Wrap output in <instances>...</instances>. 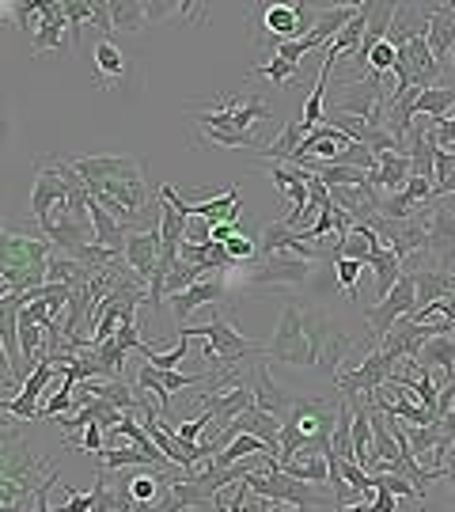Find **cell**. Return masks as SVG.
Instances as JSON below:
<instances>
[{"label": "cell", "mask_w": 455, "mask_h": 512, "mask_svg": "<svg viewBox=\"0 0 455 512\" xmlns=\"http://www.w3.org/2000/svg\"><path fill=\"white\" fill-rule=\"evenodd\" d=\"M346 349L349 338L342 334L338 323H330V315L285 304L281 323H277L273 338L266 342V361H281V365L296 368H319L323 376L338 380Z\"/></svg>", "instance_id": "1"}, {"label": "cell", "mask_w": 455, "mask_h": 512, "mask_svg": "<svg viewBox=\"0 0 455 512\" xmlns=\"http://www.w3.org/2000/svg\"><path fill=\"white\" fill-rule=\"evenodd\" d=\"M4 262H0V277H4V293H31L38 285L50 281V258H54V243L46 236H16L4 232Z\"/></svg>", "instance_id": "2"}, {"label": "cell", "mask_w": 455, "mask_h": 512, "mask_svg": "<svg viewBox=\"0 0 455 512\" xmlns=\"http://www.w3.org/2000/svg\"><path fill=\"white\" fill-rule=\"evenodd\" d=\"M179 334H190V338L201 334V338H205L201 357H205V361H217V368H232L236 361H262V357H266V346L243 338L224 315H213L205 327H182Z\"/></svg>", "instance_id": "3"}, {"label": "cell", "mask_w": 455, "mask_h": 512, "mask_svg": "<svg viewBox=\"0 0 455 512\" xmlns=\"http://www.w3.org/2000/svg\"><path fill=\"white\" fill-rule=\"evenodd\" d=\"M247 490L258 497H273L281 505H292V509H315V505H338L334 494H319L315 482H300V478L285 475L281 467H270V471H251L243 478Z\"/></svg>", "instance_id": "4"}, {"label": "cell", "mask_w": 455, "mask_h": 512, "mask_svg": "<svg viewBox=\"0 0 455 512\" xmlns=\"http://www.w3.org/2000/svg\"><path fill=\"white\" fill-rule=\"evenodd\" d=\"M270 118V107L258 99V95H217V107L213 110H201L194 114V122L201 129H232V133H255L258 122Z\"/></svg>", "instance_id": "5"}, {"label": "cell", "mask_w": 455, "mask_h": 512, "mask_svg": "<svg viewBox=\"0 0 455 512\" xmlns=\"http://www.w3.org/2000/svg\"><path fill=\"white\" fill-rule=\"evenodd\" d=\"M414 311H418V285H414V274H402L387 300L364 308V323L372 327V342L368 346H383V338L399 327L406 315H414Z\"/></svg>", "instance_id": "6"}, {"label": "cell", "mask_w": 455, "mask_h": 512, "mask_svg": "<svg viewBox=\"0 0 455 512\" xmlns=\"http://www.w3.org/2000/svg\"><path fill=\"white\" fill-rule=\"evenodd\" d=\"M395 357L387 353V349H368V357H364L357 368H349V372H338V380H334V387L346 395V399H357V395H376L380 387H387L391 380H395Z\"/></svg>", "instance_id": "7"}, {"label": "cell", "mask_w": 455, "mask_h": 512, "mask_svg": "<svg viewBox=\"0 0 455 512\" xmlns=\"http://www.w3.org/2000/svg\"><path fill=\"white\" fill-rule=\"evenodd\" d=\"M54 209H69V186L61 179V171L57 164L50 160H38L35 167V190H31V217L38 220V228H42V236H50L54 232Z\"/></svg>", "instance_id": "8"}, {"label": "cell", "mask_w": 455, "mask_h": 512, "mask_svg": "<svg viewBox=\"0 0 455 512\" xmlns=\"http://www.w3.org/2000/svg\"><path fill=\"white\" fill-rule=\"evenodd\" d=\"M57 376V361L50 357V353H42L38 357L35 372L23 380V387H19V395H8L4 403H0V410H4V418H16V421H38L42 418V406H38V399H42V391L54 384Z\"/></svg>", "instance_id": "9"}, {"label": "cell", "mask_w": 455, "mask_h": 512, "mask_svg": "<svg viewBox=\"0 0 455 512\" xmlns=\"http://www.w3.org/2000/svg\"><path fill=\"white\" fill-rule=\"evenodd\" d=\"M27 308V300L19 293L0 296V346H4V384L16 387L23 376H31L23 368V349H19V311Z\"/></svg>", "instance_id": "10"}, {"label": "cell", "mask_w": 455, "mask_h": 512, "mask_svg": "<svg viewBox=\"0 0 455 512\" xmlns=\"http://www.w3.org/2000/svg\"><path fill=\"white\" fill-rule=\"evenodd\" d=\"M311 277L308 258H289V255H273L262 258L251 266V274L243 277L251 289H300Z\"/></svg>", "instance_id": "11"}, {"label": "cell", "mask_w": 455, "mask_h": 512, "mask_svg": "<svg viewBox=\"0 0 455 512\" xmlns=\"http://www.w3.org/2000/svg\"><path fill=\"white\" fill-rule=\"evenodd\" d=\"M76 167V175L88 186L95 183H110V179H141L145 175V164L137 156H126V152H99V156H80V160H69Z\"/></svg>", "instance_id": "12"}, {"label": "cell", "mask_w": 455, "mask_h": 512, "mask_svg": "<svg viewBox=\"0 0 455 512\" xmlns=\"http://www.w3.org/2000/svg\"><path fill=\"white\" fill-rule=\"evenodd\" d=\"M201 384H217V372H198V376H182V372H164V368L145 365L137 368V391H156L160 399V414H171V395L182 391V387H201Z\"/></svg>", "instance_id": "13"}, {"label": "cell", "mask_w": 455, "mask_h": 512, "mask_svg": "<svg viewBox=\"0 0 455 512\" xmlns=\"http://www.w3.org/2000/svg\"><path fill=\"white\" fill-rule=\"evenodd\" d=\"M315 19L319 12H311L304 4H270L266 12H262V31L273 35L277 42H292V38H308L311 27H315Z\"/></svg>", "instance_id": "14"}, {"label": "cell", "mask_w": 455, "mask_h": 512, "mask_svg": "<svg viewBox=\"0 0 455 512\" xmlns=\"http://www.w3.org/2000/svg\"><path fill=\"white\" fill-rule=\"evenodd\" d=\"M258 255H262V258L296 255V258H308V262H315V258H327L319 247H315V243H308V239H304V232L289 228L285 220H273V224H266V228L258 232Z\"/></svg>", "instance_id": "15"}, {"label": "cell", "mask_w": 455, "mask_h": 512, "mask_svg": "<svg viewBox=\"0 0 455 512\" xmlns=\"http://www.w3.org/2000/svg\"><path fill=\"white\" fill-rule=\"evenodd\" d=\"M160 247H164V239H160V224L141 228V232H133V236H129L126 266L133 270L137 281H152V270H156V262H160Z\"/></svg>", "instance_id": "16"}, {"label": "cell", "mask_w": 455, "mask_h": 512, "mask_svg": "<svg viewBox=\"0 0 455 512\" xmlns=\"http://www.w3.org/2000/svg\"><path fill=\"white\" fill-rule=\"evenodd\" d=\"M429 255L440 262V270L455 262V209L444 202H433L429 213Z\"/></svg>", "instance_id": "17"}, {"label": "cell", "mask_w": 455, "mask_h": 512, "mask_svg": "<svg viewBox=\"0 0 455 512\" xmlns=\"http://www.w3.org/2000/svg\"><path fill=\"white\" fill-rule=\"evenodd\" d=\"M414 179V164H410V156L406 152H380L376 156V171H368V186L380 194H399L406 190V183Z\"/></svg>", "instance_id": "18"}, {"label": "cell", "mask_w": 455, "mask_h": 512, "mask_svg": "<svg viewBox=\"0 0 455 512\" xmlns=\"http://www.w3.org/2000/svg\"><path fill=\"white\" fill-rule=\"evenodd\" d=\"M410 372H418V376H433V368L444 372V380H455V334H437V338H429L421 353L414 361H406Z\"/></svg>", "instance_id": "19"}, {"label": "cell", "mask_w": 455, "mask_h": 512, "mask_svg": "<svg viewBox=\"0 0 455 512\" xmlns=\"http://www.w3.org/2000/svg\"><path fill=\"white\" fill-rule=\"evenodd\" d=\"M201 403H205V410H209L213 421H217V429L224 433V429H228L243 410H251V406H255V391H251L247 384H236V387H228V391H213V395H205Z\"/></svg>", "instance_id": "20"}, {"label": "cell", "mask_w": 455, "mask_h": 512, "mask_svg": "<svg viewBox=\"0 0 455 512\" xmlns=\"http://www.w3.org/2000/svg\"><path fill=\"white\" fill-rule=\"evenodd\" d=\"M65 31H69V19H65V4L61 0H42V27L31 38V54L42 57L50 50L65 46Z\"/></svg>", "instance_id": "21"}, {"label": "cell", "mask_w": 455, "mask_h": 512, "mask_svg": "<svg viewBox=\"0 0 455 512\" xmlns=\"http://www.w3.org/2000/svg\"><path fill=\"white\" fill-rule=\"evenodd\" d=\"M224 289H228V281L220 274L205 277V281H198V285H190L182 296H175V304H171V315H175V323H179V330L186 327V319L194 315L198 308H205V304H213V300H220L224 296Z\"/></svg>", "instance_id": "22"}, {"label": "cell", "mask_w": 455, "mask_h": 512, "mask_svg": "<svg viewBox=\"0 0 455 512\" xmlns=\"http://www.w3.org/2000/svg\"><path fill=\"white\" fill-rule=\"evenodd\" d=\"M429 16L433 12H425L418 4H399L395 8V23H391V31H387V42L402 50L406 42H414V38H429Z\"/></svg>", "instance_id": "23"}, {"label": "cell", "mask_w": 455, "mask_h": 512, "mask_svg": "<svg viewBox=\"0 0 455 512\" xmlns=\"http://www.w3.org/2000/svg\"><path fill=\"white\" fill-rule=\"evenodd\" d=\"M429 50H433V57L444 69L448 54L455 50V4H437L433 8V16H429Z\"/></svg>", "instance_id": "24"}, {"label": "cell", "mask_w": 455, "mask_h": 512, "mask_svg": "<svg viewBox=\"0 0 455 512\" xmlns=\"http://www.w3.org/2000/svg\"><path fill=\"white\" fill-rule=\"evenodd\" d=\"M91 202H95V198H91ZM91 228H95V243H99V247L126 255V243H129V236H133V232H129V224H122L118 217H110L99 202L91 205Z\"/></svg>", "instance_id": "25"}, {"label": "cell", "mask_w": 455, "mask_h": 512, "mask_svg": "<svg viewBox=\"0 0 455 512\" xmlns=\"http://www.w3.org/2000/svg\"><path fill=\"white\" fill-rule=\"evenodd\" d=\"M190 217H201L205 224H239L243 217V205H239V186H228L220 198L190 205Z\"/></svg>", "instance_id": "26"}, {"label": "cell", "mask_w": 455, "mask_h": 512, "mask_svg": "<svg viewBox=\"0 0 455 512\" xmlns=\"http://www.w3.org/2000/svg\"><path fill=\"white\" fill-rule=\"evenodd\" d=\"M304 137H308V126H304V118L296 114L289 126L281 129L266 148H258V152H262V156H270L273 164H289L292 156L300 152V145H304Z\"/></svg>", "instance_id": "27"}, {"label": "cell", "mask_w": 455, "mask_h": 512, "mask_svg": "<svg viewBox=\"0 0 455 512\" xmlns=\"http://www.w3.org/2000/svg\"><path fill=\"white\" fill-rule=\"evenodd\" d=\"M380 247H387V243H383V239L376 236V232H372L368 224H357V228H353V232H349V236L342 239L338 247H334V262H338V258H353V262H368V258L376 255Z\"/></svg>", "instance_id": "28"}, {"label": "cell", "mask_w": 455, "mask_h": 512, "mask_svg": "<svg viewBox=\"0 0 455 512\" xmlns=\"http://www.w3.org/2000/svg\"><path fill=\"white\" fill-rule=\"evenodd\" d=\"M414 285H418V308H429L455 293V274L452 270H418Z\"/></svg>", "instance_id": "29"}, {"label": "cell", "mask_w": 455, "mask_h": 512, "mask_svg": "<svg viewBox=\"0 0 455 512\" xmlns=\"http://www.w3.org/2000/svg\"><path fill=\"white\" fill-rule=\"evenodd\" d=\"M255 456H273L270 444H262L258 437H247V433H239L232 444H224L217 456L209 459V463H217V467H236V463H243V459H255Z\"/></svg>", "instance_id": "30"}, {"label": "cell", "mask_w": 455, "mask_h": 512, "mask_svg": "<svg viewBox=\"0 0 455 512\" xmlns=\"http://www.w3.org/2000/svg\"><path fill=\"white\" fill-rule=\"evenodd\" d=\"M281 471L300 482H330V459L327 452H300L296 459L281 463Z\"/></svg>", "instance_id": "31"}, {"label": "cell", "mask_w": 455, "mask_h": 512, "mask_svg": "<svg viewBox=\"0 0 455 512\" xmlns=\"http://www.w3.org/2000/svg\"><path fill=\"white\" fill-rule=\"evenodd\" d=\"M110 23L114 31H129V35H141L148 23V4L141 0H110Z\"/></svg>", "instance_id": "32"}, {"label": "cell", "mask_w": 455, "mask_h": 512, "mask_svg": "<svg viewBox=\"0 0 455 512\" xmlns=\"http://www.w3.org/2000/svg\"><path fill=\"white\" fill-rule=\"evenodd\" d=\"M368 266L376 270V296L380 300H387L391 296V289L399 285V277H402V258L391 251V247H380L376 255L368 258Z\"/></svg>", "instance_id": "33"}, {"label": "cell", "mask_w": 455, "mask_h": 512, "mask_svg": "<svg viewBox=\"0 0 455 512\" xmlns=\"http://www.w3.org/2000/svg\"><path fill=\"white\" fill-rule=\"evenodd\" d=\"M95 274H99V270H91V266H84V262H76V258H69V255H57L54 251V258H50V281H57V285L84 289V285L95 281Z\"/></svg>", "instance_id": "34"}, {"label": "cell", "mask_w": 455, "mask_h": 512, "mask_svg": "<svg viewBox=\"0 0 455 512\" xmlns=\"http://www.w3.org/2000/svg\"><path fill=\"white\" fill-rule=\"evenodd\" d=\"M353 456L364 471L372 467V410L361 403H353Z\"/></svg>", "instance_id": "35"}, {"label": "cell", "mask_w": 455, "mask_h": 512, "mask_svg": "<svg viewBox=\"0 0 455 512\" xmlns=\"http://www.w3.org/2000/svg\"><path fill=\"white\" fill-rule=\"evenodd\" d=\"M95 463H99V471H114V467H148V471H160L156 467V459L148 456V452H141V448H103L99 456H95Z\"/></svg>", "instance_id": "36"}, {"label": "cell", "mask_w": 455, "mask_h": 512, "mask_svg": "<svg viewBox=\"0 0 455 512\" xmlns=\"http://www.w3.org/2000/svg\"><path fill=\"white\" fill-rule=\"evenodd\" d=\"M69 19V42L73 54H84V23H95V0H61Z\"/></svg>", "instance_id": "37"}, {"label": "cell", "mask_w": 455, "mask_h": 512, "mask_svg": "<svg viewBox=\"0 0 455 512\" xmlns=\"http://www.w3.org/2000/svg\"><path fill=\"white\" fill-rule=\"evenodd\" d=\"M95 69H99V80H103V88H110L114 80H122L126 76V57H122V50L114 46V42H99L95 46Z\"/></svg>", "instance_id": "38"}, {"label": "cell", "mask_w": 455, "mask_h": 512, "mask_svg": "<svg viewBox=\"0 0 455 512\" xmlns=\"http://www.w3.org/2000/svg\"><path fill=\"white\" fill-rule=\"evenodd\" d=\"M330 452L338 459H353V463H357V456H353V406H349L346 399L338 403V421H334Z\"/></svg>", "instance_id": "39"}, {"label": "cell", "mask_w": 455, "mask_h": 512, "mask_svg": "<svg viewBox=\"0 0 455 512\" xmlns=\"http://www.w3.org/2000/svg\"><path fill=\"white\" fill-rule=\"evenodd\" d=\"M455 110V88H425L418 99V118L425 114V118H433V122H440V118H448Z\"/></svg>", "instance_id": "40"}, {"label": "cell", "mask_w": 455, "mask_h": 512, "mask_svg": "<svg viewBox=\"0 0 455 512\" xmlns=\"http://www.w3.org/2000/svg\"><path fill=\"white\" fill-rule=\"evenodd\" d=\"M42 338H46V330L31 323L23 311H19V349H23V368L31 372V365H38V357H42Z\"/></svg>", "instance_id": "41"}, {"label": "cell", "mask_w": 455, "mask_h": 512, "mask_svg": "<svg viewBox=\"0 0 455 512\" xmlns=\"http://www.w3.org/2000/svg\"><path fill=\"white\" fill-rule=\"evenodd\" d=\"M201 141L217 148H262L255 141V133H232V129H201Z\"/></svg>", "instance_id": "42"}, {"label": "cell", "mask_w": 455, "mask_h": 512, "mask_svg": "<svg viewBox=\"0 0 455 512\" xmlns=\"http://www.w3.org/2000/svg\"><path fill=\"white\" fill-rule=\"evenodd\" d=\"M122 509V490L114 494L107 482V471L95 475V486H91V509L88 512H118Z\"/></svg>", "instance_id": "43"}, {"label": "cell", "mask_w": 455, "mask_h": 512, "mask_svg": "<svg viewBox=\"0 0 455 512\" xmlns=\"http://www.w3.org/2000/svg\"><path fill=\"white\" fill-rule=\"evenodd\" d=\"M160 482H167V471H152V475H133L126 482L129 497L137 501V505H148V501H156V490H160Z\"/></svg>", "instance_id": "44"}, {"label": "cell", "mask_w": 455, "mask_h": 512, "mask_svg": "<svg viewBox=\"0 0 455 512\" xmlns=\"http://www.w3.org/2000/svg\"><path fill=\"white\" fill-rule=\"evenodd\" d=\"M76 406H80V399H76L69 387H61V391H54V395H50V403L42 406V418H38V421L69 418V414H76Z\"/></svg>", "instance_id": "45"}, {"label": "cell", "mask_w": 455, "mask_h": 512, "mask_svg": "<svg viewBox=\"0 0 455 512\" xmlns=\"http://www.w3.org/2000/svg\"><path fill=\"white\" fill-rule=\"evenodd\" d=\"M395 65H399V50L383 38L380 46L368 54V76H387V73H395Z\"/></svg>", "instance_id": "46"}, {"label": "cell", "mask_w": 455, "mask_h": 512, "mask_svg": "<svg viewBox=\"0 0 455 512\" xmlns=\"http://www.w3.org/2000/svg\"><path fill=\"white\" fill-rule=\"evenodd\" d=\"M292 73H296V65L281 61L277 54H273V61H262V65H255V69H251V76H266L273 88H285V84L292 80Z\"/></svg>", "instance_id": "47"}, {"label": "cell", "mask_w": 455, "mask_h": 512, "mask_svg": "<svg viewBox=\"0 0 455 512\" xmlns=\"http://www.w3.org/2000/svg\"><path fill=\"white\" fill-rule=\"evenodd\" d=\"M186 349H190V334H179V346L171 349V353H148V365L152 368H164V372H175V368L186 361Z\"/></svg>", "instance_id": "48"}, {"label": "cell", "mask_w": 455, "mask_h": 512, "mask_svg": "<svg viewBox=\"0 0 455 512\" xmlns=\"http://www.w3.org/2000/svg\"><path fill=\"white\" fill-rule=\"evenodd\" d=\"M334 270H338V289H346L349 300H357V281H361L364 262H353V258H338V262H334Z\"/></svg>", "instance_id": "49"}, {"label": "cell", "mask_w": 455, "mask_h": 512, "mask_svg": "<svg viewBox=\"0 0 455 512\" xmlns=\"http://www.w3.org/2000/svg\"><path fill=\"white\" fill-rule=\"evenodd\" d=\"M228 255H232V262H255L258 258V239H251L247 232H239V236H232L228 243Z\"/></svg>", "instance_id": "50"}, {"label": "cell", "mask_w": 455, "mask_h": 512, "mask_svg": "<svg viewBox=\"0 0 455 512\" xmlns=\"http://www.w3.org/2000/svg\"><path fill=\"white\" fill-rule=\"evenodd\" d=\"M114 342H118L122 349H129V353H133V349H137V353H145V357L152 353V346L141 342V327H137V323H122L118 334H114Z\"/></svg>", "instance_id": "51"}, {"label": "cell", "mask_w": 455, "mask_h": 512, "mask_svg": "<svg viewBox=\"0 0 455 512\" xmlns=\"http://www.w3.org/2000/svg\"><path fill=\"white\" fill-rule=\"evenodd\" d=\"M372 482L383 486V490H391L395 497H421L418 486H414V482H406V478H399V475H372Z\"/></svg>", "instance_id": "52"}, {"label": "cell", "mask_w": 455, "mask_h": 512, "mask_svg": "<svg viewBox=\"0 0 455 512\" xmlns=\"http://www.w3.org/2000/svg\"><path fill=\"white\" fill-rule=\"evenodd\" d=\"M80 448L91 452V456H99L103 448H107V437H103V425L99 421H91L88 429H84V437H80Z\"/></svg>", "instance_id": "53"}, {"label": "cell", "mask_w": 455, "mask_h": 512, "mask_svg": "<svg viewBox=\"0 0 455 512\" xmlns=\"http://www.w3.org/2000/svg\"><path fill=\"white\" fill-rule=\"evenodd\" d=\"M205 425H217L209 410H205V414H198L194 421H186V425H179V429H175V437H179V440H198V433L205 429Z\"/></svg>", "instance_id": "54"}, {"label": "cell", "mask_w": 455, "mask_h": 512, "mask_svg": "<svg viewBox=\"0 0 455 512\" xmlns=\"http://www.w3.org/2000/svg\"><path fill=\"white\" fill-rule=\"evenodd\" d=\"M437 148L455 152V110L448 114V118H440L437 122Z\"/></svg>", "instance_id": "55"}, {"label": "cell", "mask_w": 455, "mask_h": 512, "mask_svg": "<svg viewBox=\"0 0 455 512\" xmlns=\"http://www.w3.org/2000/svg\"><path fill=\"white\" fill-rule=\"evenodd\" d=\"M330 232H334V209H323V213H319V217H315V224H311L308 232H304V239H319V236H330Z\"/></svg>", "instance_id": "56"}, {"label": "cell", "mask_w": 455, "mask_h": 512, "mask_svg": "<svg viewBox=\"0 0 455 512\" xmlns=\"http://www.w3.org/2000/svg\"><path fill=\"white\" fill-rule=\"evenodd\" d=\"M395 505H399V497L391 494V490H383V486H376V497H372V512H395Z\"/></svg>", "instance_id": "57"}, {"label": "cell", "mask_w": 455, "mask_h": 512, "mask_svg": "<svg viewBox=\"0 0 455 512\" xmlns=\"http://www.w3.org/2000/svg\"><path fill=\"white\" fill-rule=\"evenodd\" d=\"M448 194H455V175H452V179H444V183L433 186V202H444Z\"/></svg>", "instance_id": "58"}, {"label": "cell", "mask_w": 455, "mask_h": 512, "mask_svg": "<svg viewBox=\"0 0 455 512\" xmlns=\"http://www.w3.org/2000/svg\"><path fill=\"white\" fill-rule=\"evenodd\" d=\"M118 512H137V501H133V497H129V490L126 486H122V509Z\"/></svg>", "instance_id": "59"}, {"label": "cell", "mask_w": 455, "mask_h": 512, "mask_svg": "<svg viewBox=\"0 0 455 512\" xmlns=\"http://www.w3.org/2000/svg\"><path fill=\"white\" fill-rule=\"evenodd\" d=\"M342 512H372V505H368V501H357V505H346Z\"/></svg>", "instance_id": "60"}, {"label": "cell", "mask_w": 455, "mask_h": 512, "mask_svg": "<svg viewBox=\"0 0 455 512\" xmlns=\"http://www.w3.org/2000/svg\"><path fill=\"white\" fill-rule=\"evenodd\" d=\"M452 459H455V444H452V456H448V463H452Z\"/></svg>", "instance_id": "61"}, {"label": "cell", "mask_w": 455, "mask_h": 512, "mask_svg": "<svg viewBox=\"0 0 455 512\" xmlns=\"http://www.w3.org/2000/svg\"><path fill=\"white\" fill-rule=\"evenodd\" d=\"M452 69H455V50H452Z\"/></svg>", "instance_id": "62"}]
</instances>
